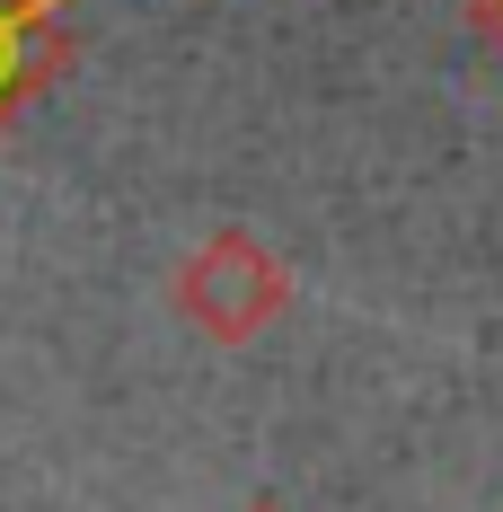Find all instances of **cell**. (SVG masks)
I'll use <instances>...</instances> for the list:
<instances>
[{"label":"cell","mask_w":503,"mask_h":512,"mask_svg":"<svg viewBox=\"0 0 503 512\" xmlns=\"http://www.w3.org/2000/svg\"><path fill=\"white\" fill-rule=\"evenodd\" d=\"M168 301H177V318L195 327L203 345H256L292 309V265L265 248L256 230H212V239L186 248Z\"/></svg>","instance_id":"6da1fadb"},{"label":"cell","mask_w":503,"mask_h":512,"mask_svg":"<svg viewBox=\"0 0 503 512\" xmlns=\"http://www.w3.org/2000/svg\"><path fill=\"white\" fill-rule=\"evenodd\" d=\"M248 512H283V504H248Z\"/></svg>","instance_id":"7a4b0ae2"}]
</instances>
